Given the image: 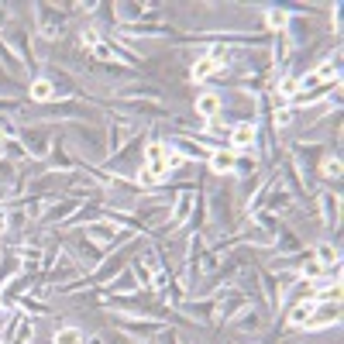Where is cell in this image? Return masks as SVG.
<instances>
[{
	"label": "cell",
	"mask_w": 344,
	"mask_h": 344,
	"mask_svg": "<svg viewBox=\"0 0 344 344\" xmlns=\"http://www.w3.org/2000/svg\"><path fill=\"white\" fill-rule=\"evenodd\" d=\"M214 69H217V62L207 55V59H200V62L189 69V76H193V83H203V79H210V76H214Z\"/></svg>",
	"instance_id": "cell-1"
},
{
	"label": "cell",
	"mask_w": 344,
	"mask_h": 344,
	"mask_svg": "<svg viewBox=\"0 0 344 344\" xmlns=\"http://www.w3.org/2000/svg\"><path fill=\"white\" fill-rule=\"evenodd\" d=\"M217 110H220V97H217V93H203L200 100H196V114H203V117H214Z\"/></svg>",
	"instance_id": "cell-2"
},
{
	"label": "cell",
	"mask_w": 344,
	"mask_h": 344,
	"mask_svg": "<svg viewBox=\"0 0 344 344\" xmlns=\"http://www.w3.org/2000/svg\"><path fill=\"white\" fill-rule=\"evenodd\" d=\"M231 141L238 145V148L251 145V141H255V124H238V128H234V134H231Z\"/></svg>",
	"instance_id": "cell-3"
},
{
	"label": "cell",
	"mask_w": 344,
	"mask_h": 344,
	"mask_svg": "<svg viewBox=\"0 0 344 344\" xmlns=\"http://www.w3.org/2000/svg\"><path fill=\"white\" fill-rule=\"evenodd\" d=\"M31 97L35 100H52V83L48 79H35L31 83Z\"/></svg>",
	"instance_id": "cell-4"
},
{
	"label": "cell",
	"mask_w": 344,
	"mask_h": 344,
	"mask_svg": "<svg viewBox=\"0 0 344 344\" xmlns=\"http://www.w3.org/2000/svg\"><path fill=\"white\" fill-rule=\"evenodd\" d=\"M55 344H83V334H79L76 327H62L55 334Z\"/></svg>",
	"instance_id": "cell-5"
},
{
	"label": "cell",
	"mask_w": 344,
	"mask_h": 344,
	"mask_svg": "<svg viewBox=\"0 0 344 344\" xmlns=\"http://www.w3.org/2000/svg\"><path fill=\"white\" fill-rule=\"evenodd\" d=\"M231 165H234V158H231V152H217V155L210 158V169H214V172H227Z\"/></svg>",
	"instance_id": "cell-6"
},
{
	"label": "cell",
	"mask_w": 344,
	"mask_h": 344,
	"mask_svg": "<svg viewBox=\"0 0 344 344\" xmlns=\"http://www.w3.org/2000/svg\"><path fill=\"white\" fill-rule=\"evenodd\" d=\"M310 313H313V303H303V306H296V310H293L289 324H306V320H310Z\"/></svg>",
	"instance_id": "cell-7"
},
{
	"label": "cell",
	"mask_w": 344,
	"mask_h": 344,
	"mask_svg": "<svg viewBox=\"0 0 344 344\" xmlns=\"http://www.w3.org/2000/svg\"><path fill=\"white\" fill-rule=\"evenodd\" d=\"M286 11H269V28L272 31H279V28H286Z\"/></svg>",
	"instance_id": "cell-8"
},
{
	"label": "cell",
	"mask_w": 344,
	"mask_h": 344,
	"mask_svg": "<svg viewBox=\"0 0 344 344\" xmlns=\"http://www.w3.org/2000/svg\"><path fill=\"white\" fill-rule=\"evenodd\" d=\"M320 269H324L320 262H306V265H303V275H306V279H317V275H320Z\"/></svg>",
	"instance_id": "cell-9"
},
{
	"label": "cell",
	"mask_w": 344,
	"mask_h": 344,
	"mask_svg": "<svg viewBox=\"0 0 344 344\" xmlns=\"http://www.w3.org/2000/svg\"><path fill=\"white\" fill-rule=\"evenodd\" d=\"M324 172H327V176H341V162H337V158H327V162H324Z\"/></svg>",
	"instance_id": "cell-10"
},
{
	"label": "cell",
	"mask_w": 344,
	"mask_h": 344,
	"mask_svg": "<svg viewBox=\"0 0 344 344\" xmlns=\"http://www.w3.org/2000/svg\"><path fill=\"white\" fill-rule=\"evenodd\" d=\"M83 45H86V48H97V45H100V35H97V31H86V35H83Z\"/></svg>",
	"instance_id": "cell-11"
},
{
	"label": "cell",
	"mask_w": 344,
	"mask_h": 344,
	"mask_svg": "<svg viewBox=\"0 0 344 344\" xmlns=\"http://www.w3.org/2000/svg\"><path fill=\"white\" fill-rule=\"evenodd\" d=\"M28 341H31V324H24V327L17 330V341L14 344H28Z\"/></svg>",
	"instance_id": "cell-12"
},
{
	"label": "cell",
	"mask_w": 344,
	"mask_h": 344,
	"mask_svg": "<svg viewBox=\"0 0 344 344\" xmlns=\"http://www.w3.org/2000/svg\"><path fill=\"white\" fill-rule=\"evenodd\" d=\"M289 121H293V110H279V114H275V124H279V128H282V124H289Z\"/></svg>",
	"instance_id": "cell-13"
},
{
	"label": "cell",
	"mask_w": 344,
	"mask_h": 344,
	"mask_svg": "<svg viewBox=\"0 0 344 344\" xmlns=\"http://www.w3.org/2000/svg\"><path fill=\"white\" fill-rule=\"evenodd\" d=\"M320 258H327V262H334L337 255H334V248H327V244H324V248H320Z\"/></svg>",
	"instance_id": "cell-14"
},
{
	"label": "cell",
	"mask_w": 344,
	"mask_h": 344,
	"mask_svg": "<svg viewBox=\"0 0 344 344\" xmlns=\"http://www.w3.org/2000/svg\"><path fill=\"white\" fill-rule=\"evenodd\" d=\"M4 317H7V313H4V310H0V327H4Z\"/></svg>",
	"instance_id": "cell-15"
},
{
	"label": "cell",
	"mask_w": 344,
	"mask_h": 344,
	"mask_svg": "<svg viewBox=\"0 0 344 344\" xmlns=\"http://www.w3.org/2000/svg\"><path fill=\"white\" fill-rule=\"evenodd\" d=\"M4 134H7V131H4V128H0V141H4Z\"/></svg>",
	"instance_id": "cell-16"
}]
</instances>
